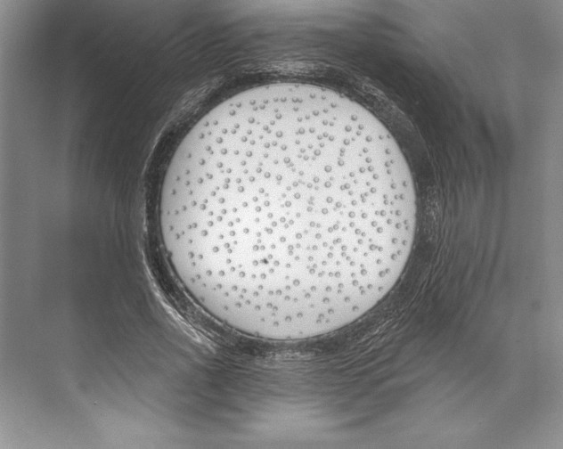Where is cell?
I'll return each instance as SVG.
<instances>
[{"instance_id":"1","label":"cell","mask_w":563,"mask_h":449,"mask_svg":"<svg viewBox=\"0 0 563 449\" xmlns=\"http://www.w3.org/2000/svg\"><path fill=\"white\" fill-rule=\"evenodd\" d=\"M160 233L191 297L272 340L339 330L395 286L417 225L413 181L385 126L332 90L277 83L223 102L165 175Z\"/></svg>"}]
</instances>
